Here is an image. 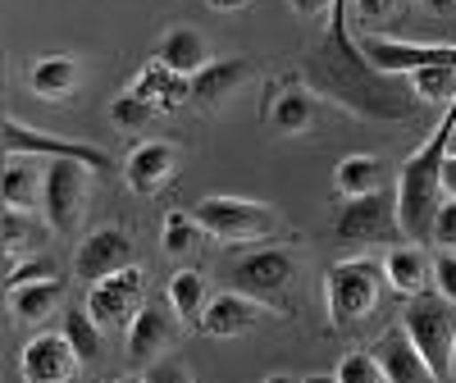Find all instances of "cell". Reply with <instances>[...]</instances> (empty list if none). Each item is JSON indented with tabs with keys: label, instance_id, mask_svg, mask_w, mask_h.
Returning a JSON list of instances; mask_svg holds the SVG:
<instances>
[{
	"label": "cell",
	"instance_id": "obj_1",
	"mask_svg": "<svg viewBox=\"0 0 456 383\" xmlns=\"http://www.w3.org/2000/svg\"><path fill=\"white\" fill-rule=\"evenodd\" d=\"M452 133H456V101H447V119L425 137L420 151L397 174V215L406 228V242H429L434 238V215L447 201L443 192V165L452 156Z\"/></svg>",
	"mask_w": 456,
	"mask_h": 383
},
{
	"label": "cell",
	"instance_id": "obj_2",
	"mask_svg": "<svg viewBox=\"0 0 456 383\" xmlns=\"http://www.w3.org/2000/svg\"><path fill=\"white\" fill-rule=\"evenodd\" d=\"M402 324H406V333L415 338V347L425 352V361L434 365V374H438V379H452L456 301H447L443 292H415V297H406Z\"/></svg>",
	"mask_w": 456,
	"mask_h": 383
},
{
	"label": "cell",
	"instance_id": "obj_3",
	"mask_svg": "<svg viewBox=\"0 0 456 383\" xmlns=\"http://www.w3.org/2000/svg\"><path fill=\"white\" fill-rule=\"evenodd\" d=\"M224 283L270 306V301H279V297L297 283V256L283 251V247L242 251V256H233V260H224Z\"/></svg>",
	"mask_w": 456,
	"mask_h": 383
},
{
	"label": "cell",
	"instance_id": "obj_4",
	"mask_svg": "<svg viewBox=\"0 0 456 383\" xmlns=\"http://www.w3.org/2000/svg\"><path fill=\"white\" fill-rule=\"evenodd\" d=\"M384 270L374 260L356 256V260H338L329 279H324V297H329V320L333 324H356L379 306V288H384Z\"/></svg>",
	"mask_w": 456,
	"mask_h": 383
},
{
	"label": "cell",
	"instance_id": "obj_5",
	"mask_svg": "<svg viewBox=\"0 0 456 383\" xmlns=\"http://www.w3.org/2000/svg\"><path fill=\"white\" fill-rule=\"evenodd\" d=\"M192 215L219 242H256V238L279 228L274 206H260V201H247V197H201Z\"/></svg>",
	"mask_w": 456,
	"mask_h": 383
},
{
	"label": "cell",
	"instance_id": "obj_6",
	"mask_svg": "<svg viewBox=\"0 0 456 383\" xmlns=\"http://www.w3.org/2000/svg\"><path fill=\"white\" fill-rule=\"evenodd\" d=\"M87 169L83 160H46V183H42V219L51 233L69 238L83 224L87 206Z\"/></svg>",
	"mask_w": 456,
	"mask_h": 383
},
{
	"label": "cell",
	"instance_id": "obj_7",
	"mask_svg": "<svg viewBox=\"0 0 456 383\" xmlns=\"http://www.w3.org/2000/svg\"><path fill=\"white\" fill-rule=\"evenodd\" d=\"M333 228H338V238H347V242H393V238H406L402 215H397V192L379 187V192H370V197H347V206L338 210Z\"/></svg>",
	"mask_w": 456,
	"mask_h": 383
},
{
	"label": "cell",
	"instance_id": "obj_8",
	"mask_svg": "<svg viewBox=\"0 0 456 383\" xmlns=\"http://www.w3.org/2000/svg\"><path fill=\"white\" fill-rule=\"evenodd\" d=\"M142 306H146V279H142L137 265H128V270H119V274H105L101 283L87 288V311L110 333L128 329L142 315Z\"/></svg>",
	"mask_w": 456,
	"mask_h": 383
},
{
	"label": "cell",
	"instance_id": "obj_9",
	"mask_svg": "<svg viewBox=\"0 0 456 383\" xmlns=\"http://www.w3.org/2000/svg\"><path fill=\"white\" fill-rule=\"evenodd\" d=\"M5 156H46V160H83L92 169H114V160L101 146L78 142V137H55V133H37L19 119H5Z\"/></svg>",
	"mask_w": 456,
	"mask_h": 383
},
{
	"label": "cell",
	"instance_id": "obj_10",
	"mask_svg": "<svg viewBox=\"0 0 456 383\" xmlns=\"http://www.w3.org/2000/svg\"><path fill=\"white\" fill-rule=\"evenodd\" d=\"M356 46L379 73H393V78H406L425 64H456V46H434V42H397V37L365 32L356 37Z\"/></svg>",
	"mask_w": 456,
	"mask_h": 383
},
{
	"label": "cell",
	"instance_id": "obj_11",
	"mask_svg": "<svg viewBox=\"0 0 456 383\" xmlns=\"http://www.w3.org/2000/svg\"><path fill=\"white\" fill-rule=\"evenodd\" d=\"M78 352H73V342L60 333H37L23 356H19V374L23 383H73V374H78Z\"/></svg>",
	"mask_w": 456,
	"mask_h": 383
},
{
	"label": "cell",
	"instance_id": "obj_12",
	"mask_svg": "<svg viewBox=\"0 0 456 383\" xmlns=\"http://www.w3.org/2000/svg\"><path fill=\"white\" fill-rule=\"evenodd\" d=\"M370 352H374L379 365H384L388 383H443L434 374V365L425 361V352L415 347V338L406 333V324H393L388 333H379V342Z\"/></svg>",
	"mask_w": 456,
	"mask_h": 383
},
{
	"label": "cell",
	"instance_id": "obj_13",
	"mask_svg": "<svg viewBox=\"0 0 456 383\" xmlns=\"http://www.w3.org/2000/svg\"><path fill=\"white\" fill-rule=\"evenodd\" d=\"M128 265H133V238L124 228H96V233L83 238L73 270H78L83 283H101L105 274H119Z\"/></svg>",
	"mask_w": 456,
	"mask_h": 383
},
{
	"label": "cell",
	"instance_id": "obj_14",
	"mask_svg": "<svg viewBox=\"0 0 456 383\" xmlns=\"http://www.w3.org/2000/svg\"><path fill=\"white\" fill-rule=\"evenodd\" d=\"M265 315H270V306L238 292V288H224L219 297L206 301V315H201V333L210 338H238V333H251Z\"/></svg>",
	"mask_w": 456,
	"mask_h": 383
},
{
	"label": "cell",
	"instance_id": "obj_15",
	"mask_svg": "<svg viewBox=\"0 0 456 383\" xmlns=\"http://www.w3.org/2000/svg\"><path fill=\"white\" fill-rule=\"evenodd\" d=\"M174 146L169 142H142L133 146V156L124 160V178L137 197H156V192L174 178Z\"/></svg>",
	"mask_w": 456,
	"mask_h": 383
},
{
	"label": "cell",
	"instance_id": "obj_16",
	"mask_svg": "<svg viewBox=\"0 0 456 383\" xmlns=\"http://www.w3.org/2000/svg\"><path fill=\"white\" fill-rule=\"evenodd\" d=\"M174 306L165 311V306H142V315L128 324V356L133 361H142V365H151L156 356H165L169 352V342H174Z\"/></svg>",
	"mask_w": 456,
	"mask_h": 383
},
{
	"label": "cell",
	"instance_id": "obj_17",
	"mask_svg": "<svg viewBox=\"0 0 456 383\" xmlns=\"http://www.w3.org/2000/svg\"><path fill=\"white\" fill-rule=\"evenodd\" d=\"M247 78H251V60H242V55L210 60L206 69L192 73V101L206 105V110H215V105H224L228 96H233Z\"/></svg>",
	"mask_w": 456,
	"mask_h": 383
},
{
	"label": "cell",
	"instance_id": "obj_18",
	"mask_svg": "<svg viewBox=\"0 0 456 383\" xmlns=\"http://www.w3.org/2000/svg\"><path fill=\"white\" fill-rule=\"evenodd\" d=\"M384 279L393 292L402 297H415V292H429L434 283V260L420 251V242H411V247H393L388 260H384Z\"/></svg>",
	"mask_w": 456,
	"mask_h": 383
},
{
	"label": "cell",
	"instance_id": "obj_19",
	"mask_svg": "<svg viewBox=\"0 0 456 383\" xmlns=\"http://www.w3.org/2000/svg\"><path fill=\"white\" fill-rule=\"evenodd\" d=\"M133 92H142L151 105H160V110H178L183 101H192V78L178 73V69H169V64H160V60H151L137 73Z\"/></svg>",
	"mask_w": 456,
	"mask_h": 383
},
{
	"label": "cell",
	"instance_id": "obj_20",
	"mask_svg": "<svg viewBox=\"0 0 456 383\" xmlns=\"http://www.w3.org/2000/svg\"><path fill=\"white\" fill-rule=\"evenodd\" d=\"M156 60L192 78L197 69L210 64V46H206V37H201L197 28H169V32L160 37V46H156Z\"/></svg>",
	"mask_w": 456,
	"mask_h": 383
},
{
	"label": "cell",
	"instance_id": "obj_21",
	"mask_svg": "<svg viewBox=\"0 0 456 383\" xmlns=\"http://www.w3.org/2000/svg\"><path fill=\"white\" fill-rule=\"evenodd\" d=\"M78 60L73 55H46V60H37L32 69H28V87L37 92V96H46V101H64V96H73L78 92Z\"/></svg>",
	"mask_w": 456,
	"mask_h": 383
},
{
	"label": "cell",
	"instance_id": "obj_22",
	"mask_svg": "<svg viewBox=\"0 0 456 383\" xmlns=\"http://www.w3.org/2000/svg\"><path fill=\"white\" fill-rule=\"evenodd\" d=\"M333 187L338 197H370V192L388 187V165L379 156H347L333 169Z\"/></svg>",
	"mask_w": 456,
	"mask_h": 383
},
{
	"label": "cell",
	"instance_id": "obj_23",
	"mask_svg": "<svg viewBox=\"0 0 456 383\" xmlns=\"http://www.w3.org/2000/svg\"><path fill=\"white\" fill-rule=\"evenodd\" d=\"M60 301H64V283H60V279H42V283L10 288V311H14L19 324H42V320H51Z\"/></svg>",
	"mask_w": 456,
	"mask_h": 383
},
{
	"label": "cell",
	"instance_id": "obj_24",
	"mask_svg": "<svg viewBox=\"0 0 456 383\" xmlns=\"http://www.w3.org/2000/svg\"><path fill=\"white\" fill-rule=\"evenodd\" d=\"M315 114H320V96L306 92V87H283L274 101H270V124L279 133H306L315 124Z\"/></svg>",
	"mask_w": 456,
	"mask_h": 383
},
{
	"label": "cell",
	"instance_id": "obj_25",
	"mask_svg": "<svg viewBox=\"0 0 456 383\" xmlns=\"http://www.w3.org/2000/svg\"><path fill=\"white\" fill-rule=\"evenodd\" d=\"M42 183H46V169H37L28 156L5 160V183H0V192H5V206H14V210L42 206Z\"/></svg>",
	"mask_w": 456,
	"mask_h": 383
},
{
	"label": "cell",
	"instance_id": "obj_26",
	"mask_svg": "<svg viewBox=\"0 0 456 383\" xmlns=\"http://www.w3.org/2000/svg\"><path fill=\"white\" fill-rule=\"evenodd\" d=\"M206 279L197 274V270H178L174 279H169V306H174V315L178 320H187V324H201V315H206Z\"/></svg>",
	"mask_w": 456,
	"mask_h": 383
},
{
	"label": "cell",
	"instance_id": "obj_27",
	"mask_svg": "<svg viewBox=\"0 0 456 383\" xmlns=\"http://www.w3.org/2000/svg\"><path fill=\"white\" fill-rule=\"evenodd\" d=\"M406 87L415 92V101L425 105H443V101H456V64H425L406 73Z\"/></svg>",
	"mask_w": 456,
	"mask_h": 383
},
{
	"label": "cell",
	"instance_id": "obj_28",
	"mask_svg": "<svg viewBox=\"0 0 456 383\" xmlns=\"http://www.w3.org/2000/svg\"><path fill=\"white\" fill-rule=\"evenodd\" d=\"M64 338L73 342V352H78V361L83 365H92V361H101V324L92 320V311L87 306H69V315H64Z\"/></svg>",
	"mask_w": 456,
	"mask_h": 383
},
{
	"label": "cell",
	"instance_id": "obj_29",
	"mask_svg": "<svg viewBox=\"0 0 456 383\" xmlns=\"http://www.w3.org/2000/svg\"><path fill=\"white\" fill-rule=\"evenodd\" d=\"M156 110H160V105H151L142 92L128 87V92H119V96L110 101V124L119 128V133H142L151 119H156Z\"/></svg>",
	"mask_w": 456,
	"mask_h": 383
},
{
	"label": "cell",
	"instance_id": "obj_30",
	"mask_svg": "<svg viewBox=\"0 0 456 383\" xmlns=\"http://www.w3.org/2000/svg\"><path fill=\"white\" fill-rule=\"evenodd\" d=\"M201 233H206V228L197 224V215H187V210H169V219H165V251H169V256L192 251Z\"/></svg>",
	"mask_w": 456,
	"mask_h": 383
},
{
	"label": "cell",
	"instance_id": "obj_31",
	"mask_svg": "<svg viewBox=\"0 0 456 383\" xmlns=\"http://www.w3.org/2000/svg\"><path fill=\"white\" fill-rule=\"evenodd\" d=\"M338 383H388V374L374 361V352H352L338 365Z\"/></svg>",
	"mask_w": 456,
	"mask_h": 383
},
{
	"label": "cell",
	"instance_id": "obj_32",
	"mask_svg": "<svg viewBox=\"0 0 456 383\" xmlns=\"http://www.w3.org/2000/svg\"><path fill=\"white\" fill-rule=\"evenodd\" d=\"M42 279H60L51 256H32L23 265H5V288H23V283H42Z\"/></svg>",
	"mask_w": 456,
	"mask_h": 383
},
{
	"label": "cell",
	"instance_id": "obj_33",
	"mask_svg": "<svg viewBox=\"0 0 456 383\" xmlns=\"http://www.w3.org/2000/svg\"><path fill=\"white\" fill-rule=\"evenodd\" d=\"M0 233H5V247H10V251H23V247L32 242V233H37V224L28 219V210L5 206V224H0Z\"/></svg>",
	"mask_w": 456,
	"mask_h": 383
},
{
	"label": "cell",
	"instance_id": "obj_34",
	"mask_svg": "<svg viewBox=\"0 0 456 383\" xmlns=\"http://www.w3.org/2000/svg\"><path fill=\"white\" fill-rule=\"evenodd\" d=\"M356 5V19L365 28H379V23H393L402 14V0H352Z\"/></svg>",
	"mask_w": 456,
	"mask_h": 383
},
{
	"label": "cell",
	"instance_id": "obj_35",
	"mask_svg": "<svg viewBox=\"0 0 456 383\" xmlns=\"http://www.w3.org/2000/svg\"><path fill=\"white\" fill-rule=\"evenodd\" d=\"M429 242L443 247V251L456 247V197H447V201L438 206V215H434V238H429Z\"/></svg>",
	"mask_w": 456,
	"mask_h": 383
},
{
	"label": "cell",
	"instance_id": "obj_36",
	"mask_svg": "<svg viewBox=\"0 0 456 383\" xmlns=\"http://www.w3.org/2000/svg\"><path fill=\"white\" fill-rule=\"evenodd\" d=\"M146 383H197V379H192V370H187L183 361H151Z\"/></svg>",
	"mask_w": 456,
	"mask_h": 383
},
{
	"label": "cell",
	"instance_id": "obj_37",
	"mask_svg": "<svg viewBox=\"0 0 456 383\" xmlns=\"http://www.w3.org/2000/svg\"><path fill=\"white\" fill-rule=\"evenodd\" d=\"M434 283H438V292H443L447 301H456V256H452V251H443V256L434 260Z\"/></svg>",
	"mask_w": 456,
	"mask_h": 383
},
{
	"label": "cell",
	"instance_id": "obj_38",
	"mask_svg": "<svg viewBox=\"0 0 456 383\" xmlns=\"http://www.w3.org/2000/svg\"><path fill=\"white\" fill-rule=\"evenodd\" d=\"M297 19H320L324 10H333V0H288Z\"/></svg>",
	"mask_w": 456,
	"mask_h": 383
},
{
	"label": "cell",
	"instance_id": "obj_39",
	"mask_svg": "<svg viewBox=\"0 0 456 383\" xmlns=\"http://www.w3.org/2000/svg\"><path fill=\"white\" fill-rule=\"evenodd\" d=\"M206 5H210L215 14H233V10H247L251 0H206Z\"/></svg>",
	"mask_w": 456,
	"mask_h": 383
},
{
	"label": "cell",
	"instance_id": "obj_40",
	"mask_svg": "<svg viewBox=\"0 0 456 383\" xmlns=\"http://www.w3.org/2000/svg\"><path fill=\"white\" fill-rule=\"evenodd\" d=\"M443 192L456 197V156H447V165H443Z\"/></svg>",
	"mask_w": 456,
	"mask_h": 383
},
{
	"label": "cell",
	"instance_id": "obj_41",
	"mask_svg": "<svg viewBox=\"0 0 456 383\" xmlns=\"http://www.w3.org/2000/svg\"><path fill=\"white\" fill-rule=\"evenodd\" d=\"M425 5H429V10H434V14H447V10H452V5H456V0H425Z\"/></svg>",
	"mask_w": 456,
	"mask_h": 383
},
{
	"label": "cell",
	"instance_id": "obj_42",
	"mask_svg": "<svg viewBox=\"0 0 456 383\" xmlns=\"http://www.w3.org/2000/svg\"><path fill=\"white\" fill-rule=\"evenodd\" d=\"M301 383H338V374H311V379H301Z\"/></svg>",
	"mask_w": 456,
	"mask_h": 383
},
{
	"label": "cell",
	"instance_id": "obj_43",
	"mask_svg": "<svg viewBox=\"0 0 456 383\" xmlns=\"http://www.w3.org/2000/svg\"><path fill=\"white\" fill-rule=\"evenodd\" d=\"M260 383H297L292 374H270V379H260Z\"/></svg>",
	"mask_w": 456,
	"mask_h": 383
},
{
	"label": "cell",
	"instance_id": "obj_44",
	"mask_svg": "<svg viewBox=\"0 0 456 383\" xmlns=\"http://www.w3.org/2000/svg\"><path fill=\"white\" fill-rule=\"evenodd\" d=\"M114 383H146V374L137 379V374H124V379H114Z\"/></svg>",
	"mask_w": 456,
	"mask_h": 383
},
{
	"label": "cell",
	"instance_id": "obj_45",
	"mask_svg": "<svg viewBox=\"0 0 456 383\" xmlns=\"http://www.w3.org/2000/svg\"><path fill=\"white\" fill-rule=\"evenodd\" d=\"M452 379H456V342H452Z\"/></svg>",
	"mask_w": 456,
	"mask_h": 383
},
{
	"label": "cell",
	"instance_id": "obj_46",
	"mask_svg": "<svg viewBox=\"0 0 456 383\" xmlns=\"http://www.w3.org/2000/svg\"><path fill=\"white\" fill-rule=\"evenodd\" d=\"M452 156H456V133H452Z\"/></svg>",
	"mask_w": 456,
	"mask_h": 383
}]
</instances>
